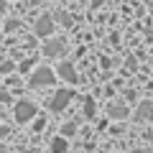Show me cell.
Segmentation results:
<instances>
[{"mask_svg":"<svg viewBox=\"0 0 153 153\" xmlns=\"http://www.w3.org/2000/svg\"><path fill=\"white\" fill-rule=\"evenodd\" d=\"M56 74L49 69V66H36V71L31 74V87H49L54 84Z\"/></svg>","mask_w":153,"mask_h":153,"instance_id":"6da1fadb","label":"cell"},{"mask_svg":"<svg viewBox=\"0 0 153 153\" xmlns=\"http://www.w3.org/2000/svg\"><path fill=\"white\" fill-rule=\"evenodd\" d=\"M36 112H38V107L33 102H26V100H23V102L16 105V120L18 123H31L33 117H36Z\"/></svg>","mask_w":153,"mask_h":153,"instance_id":"7a4b0ae2","label":"cell"},{"mask_svg":"<svg viewBox=\"0 0 153 153\" xmlns=\"http://www.w3.org/2000/svg\"><path fill=\"white\" fill-rule=\"evenodd\" d=\"M33 31H36V36L46 38L49 33H54V21H51V16H41L36 21V26H33Z\"/></svg>","mask_w":153,"mask_h":153,"instance_id":"3957f363","label":"cell"},{"mask_svg":"<svg viewBox=\"0 0 153 153\" xmlns=\"http://www.w3.org/2000/svg\"><path fill=\"white\" fill-rule=\"evenodd\" d=\"M64 51H66V44L61 41V38H49V41L44 44V54L46 56H61Z\"/></svg>","mask_w":153,"mask_h":153,"instance_id":"277c9868","label":"cell"},{"mask_svg":"<svg viewBox=\"0 0 153 153\" xmlns=\"http://www.w3.org/2000/svg\"><path fill=\"white\" fill-rule=\"evenodd\" d=\"M69 100H71V92H69V89H59V92L54 94V100L49 102V107L54 110V112H59L61 107H66V105H69Z\"/></svg>","mask_w":153,"mask_h":153,"instance_id":"5b68a950","label":"cell"},{"mask_svg":"<svg viewBox=\"0 0 153 153\" xmlns=\"http://www.w3.org/2000/svg\"><path fill=\"white\" fill-rule=\"evenodd\" d=\"M59 76H61V79H66L69 84H76V82H79L74 64H69V61H61V64H59Z\"/></svg>","mask_w":153,"mask_h":153,"instance_id":"8992f818","label":"cell"},{"mask_svg":"<svg viewBox=\"0 0 153 153\" xmlns=\"http://www.w3.org/2000/svg\"><path fill=\"white\" fill-rule=\"evenodd\" d=\"M151 112H153V107H151V105H148V102H143L140 105V107H138V115H135V120H148V117H151Z\"/></svg>","mask_w":153,"mask_h":153,"instance_id":"52a82bcc","label":"cell"},{"mask_svg":"<svg viewBox=\"0 0 153 153\" xmlns=\"http://www.w3.org/2000/svg\"><path fill=\"white\" fill-rule=\"evenodd\" d=\"M110 115H112L115 120H125V117H128V110L123 107V105H112V107H110Z\"/></svg>","mask_w":153,"mask_h":153,"instance_id":"ba28073f","label":"cell"},{"mask_svg":"<svg viewBox=\"0 0 153 153\" xmlns=\"http://www.w3.org/2000/svg\"><path fill=\"white\" fill-rule=\"evenodd\" d=\"M66 151V138L61 135V138H56L54 143H51V153H64Z\"/></svg>","mask_w":153,"mask_h":153,"instance_id":"9c48e42d","label":"cell"},{"mask_svg":"<svg viewBox=\"0 0 153 153\" xmlns=\"http://www.w3.org/2000/svg\"><path fill=\"white\" fill-rule=\"evenodd\" d=\"M84 112H87V117H92V115H94V102H92V100L84 102Z\"/></svg>","mask_w":153,"mask_h":153,"instance_id":"30bf717a","label":"cell"},{"mask_svg":"<svg viewBox=\"0 0 153 153\" xmlns=\"http://www.w3.org/2000/svg\"><path fill=\"white\" fill-rule=\"evenodd\" d=\"M59 21L64 23V26H71V23H74V18H71L69 13H61V16H59Z\"/></svg>","mask_w":153,"mask_h":153,"instance_id":"8fae6325","label":"cell"},{"mask_svg":"<svg viewBox=\"0 0 153 153\" xmlns=\"http://www.w3.org/2000/svg\"><path fill=\"white\" fill-rule=\"evenodd\" d=\"M74 130H76V125H74V123H69V125H64V130H61V135L66 138V135H71Z\"/></svg>","mask_w":153,"mask_h":153,"instance_id":"7c38bea8","label":"cell"},{"mask_svg":"<svg viewBox=\"0 0 153 153\" xmlns=\"http://www.w3.org/2000/svg\"><path fill=\"white\" fill-rule=\"evenodd\" d=\"M135 153H153V151H151V148H138Z\"/></svg>","mask_w":153,"mask_h":153,"instance_id":"4fadbf2b","label":"cell"},{"mask_svg":"<svg viewBox=\"0 0 153 153\" xmlns=\"http://www.w3.org/2000/svg\"><path fill=\"white\" fill-rule=\"evenodd\" d=\"M0 153H10V151H8V148H5V146H0Z\"/></svg>","mask_w":153,"mask_h":153,"instance_id":"5bb4252c","label":"cell"},{"mask_svg":"<svg viewBox=\"0 0 153 153\" xmlns=\"http://www.w3.org/2000/svg\"><path fill=\"white\" fill-rule=\"evenodd\" d=\"M3 10H5V3H3V0H0V13H3Z\"/></svg>","mask_w":153,"mask_h":153,"instance_id":"9a60e30c","label":"cell"},{"mask_svg":"<svg viewBox=\"0 0 153 153\" xmlns=\"http://www.w3.org/2000/svg\"><path fill=\"white\" fill-rule=\"evenodd\" d=\"M100 3H102V0H92V5H100Z\"/></svg>","mask_w":153,"mask_h":153,"instance_id":"2e32d148","label":"cell"}]
</instances>
